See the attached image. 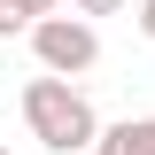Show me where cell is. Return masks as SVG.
I'll list each match as a JSON object with an SVG mask.
<instances>
[{"label": "cell", "mask_w": 155, "mask_h": 155, "mask_svg": "<svg viewBox=\"0 0 155 155\" xmlns=\"http://www.w3.org/2000/svg\"><path fill=\"white\" fill-rule=\"evenodd\" d=\"M31 54H39V70H54V78H85L101 62V23L93 16H39L31 23Z\"/></svg>", "instance_id": "obj_2"}, {"label": "cell", "mask_w": 155, "mask_h": 155, "mask_svg": "<svg viewBox=\"0 0 155 155\" xmlns=\"http://www.w3.org/2000/svg\"><path fill=\"white\" fill-rule=\"evenodd\" d=\"M0 155H8V140H0Z\"/></svg>", "instance_id": "obj_7"}, {"label": "cell", "mask_w": 155, "mask_h": 155, "mask_svg": "<svg viewBox=\"0 0 155 155\" xmlns=\"http://www.w3.org/2000/svg\"><path fill=\"white\" fill-rule=\"evenodd\" d=\"M78 16H116V8H124V0H70Z\"/></svg>", "instance_id": "obj_5"}, {"label": "cell", "mask_w": 155, "mask_h": 155, "mask_svg": "<svg viewBox=\"0 0 155 155\" xmlns=\"http://www.w3.org/2000/svg\"><path fill=\"white\" fill-rule=\"evenodd\" d=\"M31 23H39V16H31V0H0V39H16V31L31 39Z\"/></svg>", "instance_id": "obj_4"}, {"label": "cell", "mask_w": 155, "mask_h": 155, "mask_svg": "<svg viewBox=\"0 0 155 155\" xmlns=\"http://www.w3.org/2000/svg\"><path fill=\"white\" fill-rule=\"evenodd\" d=\"M140 31H147V39H155V0H140Z\"/></svg>", "instance_id": "obj_6"}, {"label": "cell", "mask_w": 155, "mask_h": 155, "mask_svg": "<svg viewBox=\"0 0 155 155\" xmlns=\"http://www.w3.org/2000/svg\"><path fill=\"white\" fill-rule=\"evenodd\" d=\"M23 124H31L39 147H54V155H78V147L101 140V116H93V101H85V85H78V78H54V70H39L31 85H23Z\"/></svg>", "instance_id": "obj_1"}, {"label": "cell", "mask_w": 155, "mask_h": 155, "mask_svg": "<svg viewBox=\"0 0 155 155\" xmlns=\"http://www.w3.org/2000/svg\"><path fill=\"white\" fill-rule=\"evenodd\" d=\"M93 155H155V116H116V124H101Z\"/></svg>", "instance_id": "obj_3"}]
</instances>
